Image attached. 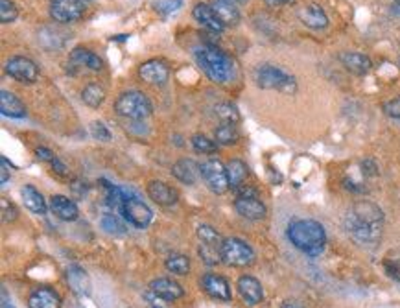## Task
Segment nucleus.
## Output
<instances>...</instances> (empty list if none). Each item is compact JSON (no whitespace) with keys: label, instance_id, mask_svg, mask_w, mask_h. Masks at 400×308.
I'll list each match as a JSON object with an SVG mask.
<instances>
[{"label":"nucleus","instance_id":"nucleus-1","mask_svg":"<svg viewBox=\"0 0 400 308\" xmlns=\"http://www.w3.org/2000/svg\"><path fill=\"white\" fill-rule=\"evenodd\" d=\"M347 235L360 246L374 248L382 238L384 229V212L379 205L371 203L367 199L356 201L352 205L343 220Z\"/></svg>","mask_w":400,"mask_h":308},{"label":"nucleus","instance_id":"nucleus-2","mask_svg":"<svg viewBox=\"0 0 400 308\" xmlns=\"http://www.w3.org/2000/svg\"><path fill=\"white\" fill-rule=\"evenodd\" d=\"M286 235H288L291 246L308 257H318L323 253L325 246H327L325 227L310 218H297V220L290 221Z\"/></svg>","mask_w":400,"mask_h":308},{"label":"nucleus","instance_id":"nucleus-3","mask_svg":"<svg viewBox=\"0 0 400 308\" xmlns=\"http://www.w3.org/2000/svg\"><path fill=\"white\" fill-rule=\"evenodd\" d=\"M194 55H196L198 65L201 66V71L207 74L210 82L219 83V85L229 82L235 65H233V61L224 50H219L214 44H201V46L196 48Z\"/></svg>","mask_w":400,"mask_h":308},{"label":"nucleus","instance_id":"nucleus-4","mask_svg":"<svg viewBox=\"0 0 400 308\" xmlns=\"http://www.w3.org/2000/svg\"><path fill=\"white\" fill-rule=\"evenodd\" d=\"M255 83L260 89H268V91H279L284 94L297 93V80L291 76L290 72L275 65H260L255 69Z\"/></svg>","mask_w":400,"mask_h":308},{"label":"nucleus","instance_id":"nucleus-5","mask_svg":"<svg viewBox=\"0 0 400 308\" xmlns=\"http://www.w3.org/2000/svg\"><path fill=\"white\" fill-rule=\"evenodd\" d=\"M115 111L124 118L140 122L146 120L152 115L154 105H152L148 96L140 91H126L116 98Z\"/></svg>","mask_w":400,"mask_h":308},{"label":"nucleus","instance_id":"nucleus-6","mask_svg":"<svg viewBox=\"0 0 400 308\" xmlns=\"http://www.w3.org/2000/svg\"><path fill=\"white\" fill-rule=\"evenodd\" d=\"M219 255H221V262L233 268H247L257 259L251 246L240 238H225L219 248Z\"/></svg>","mask_w":400,"mask_h":308},{"label":"nucleus","instance_id":"nucleus-7","mask_svg":"<svg viewBox=\"0 0 400 308\" xmlns=\"http://www.w3.org/2000/svg\"><path fill=\"white\" fill-rule=\"evenodd\" d=\"M201 179L214 194H225L230 188L227 166L218 159H208L201 165Z\"/></svg>","mask_w":400,"mask_h":308},{"label":"nucleus","instance_id":"nucleus-8","mask_svg":"<svg viewBox=\"0 0 400 308\" xmlns=\"http://www.w3.org/2000/svg\"><path fill=\"white\" fill-rule=\"evenodd\" d=\"M120 212L133 227H138V229H146L152 224V218H154V212L143 199L127 192L124 201H122Z\"/></svg>","mask_w":400,"mask_h":308},{"label":"nucleus","instance_id":"nucleus-9","mask_svg":"<svg viewBox=\"0 0 400 308\" xmlns=\"http://www.w3.org/2000/svg\"><path fill=\"white\" fill-rule=\"evenodd\" d=\"M6 72H8V76H11L19 83H26V85L35 83L39 78L37 63L30 57H24V55L10 57L6 63Z\"/></svg>","mask_w":400,"mask_h":308},{"label":"nucleus","instance_id":"nucleus-10","mask_svg":"<svg viewBox=\"0 0 400 308\" xmlns=\"http://www.w3.org/2000/svg\"><path fill=\"white\" fill-rule=\"evenodd\" d=\"M85 11L87 8L83 0H52L50 2V17L61 24L80 21L85 15Z\"/></svg>","mask_w":400,"mask_h":308},{"label":"nucleus","instance_id":"nucleus-11","mask_svg":"<svg viewBox=\"0 0 400 308\" xmlns=\"http://www.w3.org/2000/svg\"><path fill=\"white\" fill-rule=\"evenodd\" d=\"M138 76L143 78L146 83H149V85L159 87V85H165L168 82L170 66L163 60H149L138 66Z\"/></svg>","mask_w":400,"mask_h":308},{"label":"nucleus","instance_id":"nucleus-12","mask_svg":"<svg viewBox=\"0 0 400 308\" xmlns=\"http://www.w3.org/2000/svg\"><path fill=\"white\" fill-rule=\"evenodd\" d=\"M235 209L242 218L247 220H262L268 215L266 205L258 199L257 194H247V196H236Z\"/></svg>","mask_w":400,"mask_h":308},{"label":"nucleus","instance_id":"nucleus-13","mask_svg":"<svg viewBox=\"0 0 400 308\" xmlns=\"http://www.w3.org/2000/svg\"><path fill=\"white\" fill-rule=\"evenodd\" d=\"M192 15L203 28H207L208 32L221 33L225 30V24L221 22L218 13L214 11L212 4H208V2H198L194 6Z\"/></svg>","mask_w":400,"mask_h":308},{"label":"nucleus","instance_id":"nucleus-14","mask_svg":"<svg viewBox=\"0 0 400 308\" xmlns=\"http://www.w3.org/2000/svg\"><path fill=\"white\" fill-rule=\"evenodd\" d=\"M236 288H238V293L240 298L244 299V303L249 305V307H255V305L262 303L264 299V288L260 284L258 279L251 275H242L236 282Z\"/></svg>","mask_w":400,"mask_h":308},{"label":"nucleus","instance_id":"nucleus-15","mask_svg":"<svg viewBox=\"0 0 400 308\" xmlns=\"http://www.w3.org/2000/svg\"><path fill=\"white\" fill-rule=\"evenodd\" d=\"M69 65L76 66V69H87V71L98 72L104 69V61L100 55H96L93 50L83 48V46H76L71 52L69 57Z\"/></svg>","mask_w":400,"mask_h":308},{"label":"nucleus","instance_id":"nucleus-16","mask_svg":"<svg viewBox=\"0 0 400 308\" xmlns=\"http://www.w3.org/2000/svg\"><path fill=\"white\" fill-rule=\"evenodd\" d=\"M149 292L154 293L155 298L165 299V301H177V299L183 298L185 290L179 282L172 281L168 277H159V279L149 282Z\"/></svg>","mask_w":400,"mask_h":308},{"label":"nucleus","instance_id":"nucleus-17","mask_svg":"<svg viewBox=\"0 0 400 308\" xmlns=\"http://www.w3.org/2000/svg\"><path fill=\"white\" fill-rule=\"evenodd\" d=\"M340 61L347 71L351 74H356V76H365L373 69V61L369 60V55L362 54V52H351V50L341 52Z\"/></svg>","mask_w":400,"mask_h":308},{"label":"nucleus","instance_id":"nucleus-18","mask_svg":"<svg viewBox=\"0 0 400 308\" xmlns=\"http://www.w3.org/2000/svg\"><path fill=\"white\" fill-rule=\"evenodd\" d=\"M50 210L63 221H74L78 220V216H80L78 205L74 203L71 198L61 196V194H54V196L50 198Z\"/></svg>","mask_w":400,"mask_h":308},{"label":"nucleus","instance_id":"nucleus-19","mask_svg":"<svg viewBox=\"0 0 400 308\" xmlns=\"http://www.w3.org/2000/svg\"><path fill=\"white\" fill-rule=\"evenodd\" d=\"M203 290L210 296V298L218 299V301H230V287L221 275H214L207 273L201 279Z\"/></svg>","mask_w":400,"mask_h":308},{"label":"nucleus","instance_id":"nucleus-20","mask_svg":"<svg viewBox=\"0 0 400 308\" xmlns=\"http://www.w3.org/2000/svg\"><path fill=\"white\" fill-rule=\"evenodd\" d=\"M30 308H61L60 293L48 287L35 288L28 298Z\"/></svg>","mask_w":400,"mask_h":308},{"label":"nucleus","instance_id":"nucleus-21","mask_svg":"<svg viewBox=\"0 0 400 308\" xmlns=\"http://www.w3.org/2000/svg\"><path fill=\"white\" fill-rule=\"evenodd\" d=\"M299 19L304 26L312 30H325L329 26V17L319 4H308L299 10Z\"/></svg>","mask_w":400,"mask_h":308},{"label":"nucleus","instance_id":"nucleus-22","mask_svg":"<svg viewBox=\"0 0 400 308\" xmlns=\"http://www.w3.org/2000/svg\"><path fill=\"white\" fill-rule=\"evenodd\" d=\"M172 176L185 185H194L201 177V165H198L194 159L177 161L172 168Z\"/></svg>","mask_w":400,"mask_h":308},{"label":"nucleus","instance_id":"nucleus-23","mask_svg":"<svg viewBox=\"0 0 400 308\" xmlns=\"http://www.w3.org/2000/svg\"><path fill=\"white\" fill-rule=\"evenodd\" d=\"M66 279H69L72 292L76 293L78 298H87V296H91V279H89L87 271L83 270L82 266H71V268L66 270Z\"/></svg>","mask_w":400,"mask_h":308},{"label":"nucleus","instance_id":"nucleus-24","mask_svg":"<svg viewBox=\"0 0 400 308\" xmlns=\"http://www.w3.org/2000/svg\"><path fill=\"white\" fill-rule=\"evenodd\" d=\"M148 196H149V199H154L155 203L163 205V207H170V205H176L177 198H179L177 190H174L170 185H166V183H163V181L149 183Z\"/></svg>","mask_w":400,"mask_h":308},{"label":"nucleus","instance_id":"nucleus-25","mask_svg":"<svg viewBox=\"0 0 400 308\" xmlns=\"http://www.w3.org/2000/svg\"><path fill=\"white\" fill-rule=\"evenodd\" d=\"M0 113L8 118H24L26 116V105L17 98L10 91L0 93Z\"/></svg>","mask_w":400,"mask_h":308},{"label":"nucleus","instance_id":"nucleus-26","mask_svg":"<svg viewBox=\"0 0 400 308\" xmlns=\"http://www.w3.org/2000/svg\"><path fill=\"white\" fill-rule=\"evenodd\" d=\"M21 196L24 205H26V209L32 210L33 215H46V199L43 198V194L39 192L33 185H24L21 188Z\"/></svg>","mask_w":400,"mask_h":308},{"label":"nucleus","instance_id":"nucleus-27","mask_svg":"<svg viewBox=\"0 0 400 308\" xmlns=\"http://www.w3.org/2000/svg\"><path fill=\"white\" fill-rule=\"evenodd\" d=\"M214 11L218 13V17L221 19V22L227 26H236L240 22V11L236 8L233 2L229 0H218V2H212Z\"/></svg>","mask_w":400,"mask_h":308},{"label":"nucleus","instance_id":"nucleus-28","mask_svg":"<svg viewBox=\"0 0 400 308\" xmlns=\"http://www.w3.org/2000/svg\"><path fill=\"white\" fill-rule=\"evenodd\" d=\"M227 174H229L230 188L236 190V188H240L246 185L247 177H249V168H247V165L244 161L233 159L229 161V165H227Z\"/></svg>","mask_w":400,"mask_h":308},{"label":"nucleus","instance_id":"nucleus-29","mask_svg":"<svg viewBox=\"0 0 400 308\" xmlns=\"http://www.w3.org/2000/svg\"><path fill=\"white\" fill-rule=\"evenodd\" d=\"M240 137V133H238V126H236L235 122H221L218 127H216V132H214V138H216V143L224 144V146H230V144H235Z\"/></svg>","mask_w":400,"mask_h":308},{"label":"nucleus","instance_id":"nucleus-30","mask_svg":"<svg viewBox=\"0 0 400 308\" xmlns=\"http://www.w3.org/2000/svg\"><path fill=\"white\" fill-rule=\"evenodd\" d=\"M82 100L83 104L96 109L105 102V89L100 83H89L87 87L82 91Z\"/></svg>","mask_w":400,"mask_h":308},{"label":"nucleus","instance_id":"nucleus-31","mask_svg":"<svg viewBox=\"0 0 400 308\" xmlns=\"http://www.w3.org/2000/svg\"><path fill=\"white\" fill-rule=\"evenodd\" d=\"M165 266L170 273H176V275H187L188 271H190V259H188L187 255L172 253L170 257L165 260Z\"/></svg>","mask_w":400,"mask_h":308},{"label":"nucleus","instance_id":"nucleus-32","mask_svg":"<svg viewBox=\"0 0 400 308\" xmlns=\"http://www.w3.org/2000/svg\"><path fill=\"white\" fill-rule=\"evenodd\" d=\"M198 238L201 240V244L205 246H212V248H221V242H224V238L219 237V233L210 226H199L198 227Z\"/></svg>","mask_w":400,"mask_h":308},{"label":"nucleus","instance_id":"nucleus-33","mask_svg":"<svg viewBox=\"0 0 400 308\" xmlns=\"http://www.w3.org/2000/svg\"><path fill=\"white\" fill-rule=\"evenodd\" d=\"M100 226L105 233L109 235H124L126 233V226L122 224V220L115 215H104L100 220Z\"/></svg>","mask_w":400,"mask_h":308},{"label":"nucleus","instance_id":"nucleus-34","mask_svg":"<svg viewBox=\"0 0 400 308\" xmlns=\"http://www.w3.org/2000/svg\"><path fill=\"white\" fill-rule=\"evenodd\" d=\"M192 146L196 152H199V154L203 155L216 154V152H218V143H216V141H210V138L201 135V133H196V135H194Z\"/></svg>","mask_w":400,"mask_h":308},{"label":"nucleus","instance_id":"nucleus-35","mask_svg":"<svg viewBox=\"0 0 400 308\" xmlns=\"http://www.w3.org/2000/svg\"><path fill=\"white\" fill-rule=\"evenodd\" d=\"M216 115H218V118L221 122H235V124L240 122V113L236 111L235 105L230 104L216 105Z\"/></svg>","mask_w":400,"mask_h":308},{"label":"nucleus","instance_id":"nucleus-36","mask_svg":"<svg viewBox=\"0 0 400 308\" xmlns=\"http://www.w3.org/2000/svg\"><path fill=\"white\" fill-rule=\"evenodd\" d=\"M17 17H19L17 6L11 0H0V21H2V24L15 22Z\"/></svg>","mask_w":400,"mask_h":308},{"label":"nucleus","instance_id":"nucleus-37","mask_svg":"<svg viewBox=\"0 0 400 308\" xmlns=\"http://www.w3.org/2000/svg\"><path fill=\"white\" fill-rule=\"evenodd\" d=\"M154 6L161 15H170V13H176L181 8L183 0H155Z\"/></svg>","mask_w":400,"mask_h":308},{"label":"nucleus","instance_id":"nucleus-38","mask_svg":"<svg viewBox=\"0 0 400 308\" xmlns=\"http://www.w3.org/2000/svg\"><path fill=\"white\" fill-rule=\"evenodd\" d=\"M382 109H384V113L390 116V118L400 120V96H395V98H391L390 102H385V104L382 105Z\"/></svg>","mask_w":400,"mask_h":308},{"label":"nucleus","instance_id":"nucleus-39","mask_svg":"<svg viewBox=\"0 0 400 308\" xmlns=\"http://www.w3.org/2000/svg\"><path fill=\"white\" fill-rule=\"evenodd\" d=\"M91 133H93L94 138H100V141H111V132L107 129L104 122H93L91 124Z\"/></svg>","mask_w":400,"mask_h":308},{"label":"nucleus","instance_id":"nucleus-40","mask_svg":"<svg viewBox=\"0 0 400 308\" xmlns=\"http://www.w3.org/2000/svg\"><path fill=\"white\" fill-rule=\"evenodd\" d=\"M17 209H15V205L13 203H10L8 199H2V218H4V221H13V220H17Z\"/></svg>","mask_w":400,"mask_h":308},{"label":"nucleus","instance_id":"nucleus-41","mask_svg":"<svg viewBox=\"0 0 400 308\" xmlns=\"http://www.w3.org/2000/svg\"><path fill=\"white\" fill-rule=\"evenodd\" d=\"M388 275L400 284V260H388L384 264Z\"/></svg>","mask_w":400,"mask_h":308},{"label":"nucleus","instance_id":"nucleus-42","mask_svg":"<svg viewBox=\"0 0 400 308\" xmlns=\"http://www.w3.org/2000/svg\"><path fill=\"white\" fill-rule=\"evenodd\" d=\"M0 165H2V172H0V183H2V185H6V183H8V179H10L11 172L15 170V166L11 165L10 161L6 159L4 155L0 157Z\"/></svg>","mask_w":400,"mask_h":308},{"label":"nucleus","instance_id":"nucleus-43","mask_svg":"<svg viewBox=\"0 0 400 308\" xmlns=\"http://www.w3.org/2000/svg\"><path fill=\"white\" fill-rule=\"evenodd\" d=\"M35 155H37L39 161H44V163H52V161L55 159V154L52 152V150L44 148V146H41V148L35 150Z\"/></svg>","mask_w":400,"mask_h":308},{"label":"nucleus","instance_id":"nucleus-44","mask_svg":"<svg viewBox=\"0 0 400 308\" xmlns=\"http://www.w3.org/2000/svg\"><path fill=\"white\" fill-rule=\"evenodd\" d=\"M50 165H52V168H54V172H57L60 176H66V166L63 165V163H61V161L57 159V157H55V159L52 161Z\"/></svg>","mask_w":400,"mask_h":308},{"label":"nucleus","instance_id":"nucleus-45","mask_svg":"<svg viewBox=\"0 0 400 308\" xmlns=\"http://www.w3.org/2000/svg\"><path fill=\"white\" fill-rule=\"evenodd\" d=\"M0 308H15V305L11 303L10 299H8L6 292H2V303H0Z\"/></svg>","mask_w":400,"mask_h":308},{"label":"nucleus","instance_id":"nucleus-46","mask_svg":"<svg viewBox=\"0 0 400 308\" xmlns=\"http://www.w3.org/2000/svg\"><path fill=\"white\" fill-rule=\"evenodd\" d=\"M264 2L269 6H284V4H290L291 0H264Z\"/></svg>","mask_w":400,"mask_h":308},{"label":"nucleus","instance_id":"nucleus-47","mask_svg":"<svg viewBox=\"0 0 400 308\" xmlns=\"http://www.w3.org/2000/svg\"><path fill=\"white\" fill-rule=\"evenodd\" d=\"M280 308H304L302 305L296 303V301H284V303L280 305Z\"/></svg>","mask_w":400,"mask_h":308},{"label":"nucleus","instance_id":"nucleus-48","mask_svg":"<svg viewBox=\"0 0 400 308\" xmlns=\"http://www.w3.org/2000/svg\"><path fill=\"white\" fill-rule=\"evenodd\" d=\"M229 2H246V0H229Z\"/></svg>","mask_w":400,"mask_h":308},{"label":"nucleus","instance_id":"nucleus-49","mask_svg":"<svg viewBox=\"0 0 400 308\" xmlns=\"http://www.w3.org/2000/svg\"><path fill=\"white\" fill-rule=\"evenodd\" d=\"M393 2H395L397 6H400V0H393Z\"/></svg>","mask_w":400,"mask_h":308},{"label":"nucleus","instance_id":"nucleus-50","mask_svg":"<svg viewBox=\"0 0 400 308\" xmlns=\"http://www.w3.org/2000/svg\"><path fill=\"white\" fill-rule=\"evenodd\" d=\"M149 308H161V307H157V305H154V307H149Z\"/></svg>","mask_w":400,"mask_h":308},{"label":"nucleus","instance_id":"nucleus-51","mask_svg":"<svg viewBox=\"0 0 400 308\" xmlns=\"http://www.w3.org/2000/svg\"><path fill=\"white\" fill-rule=\"evenodd\" d=\"M83 2H89V0H83Z\"/></svg>","mask_w":400,"mask_h":308}]
</instances>
